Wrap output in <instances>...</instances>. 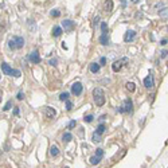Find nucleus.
Wrapping results in <instances>:
<instances>
[{
	"instance_id": "nucleus-9",
	"label": "nucleus",
	"mask_w": 168,
	"mask_h": 168,
	"mask_svg": "<svg viewBox=\"0 0 168 168\" xmlns=\"http://www.w3.org/2000/svg\"><path fill=\"white\" fill-rule=\"evenodd\" d=\"M134 38H136V32H134L133 30H129V31H126V34L124 36V40L126 43H129V42H133Z\"/></svg>"
},
{
	"instance_id": "nucleus-38",
	"label": "nucleus",
	"mask_w": 168,
	"mask_h": 168,
	"mask_svg": "<svg viewBox=\"0 0 168 168\" xmlns=\"http://www.w3.org/2000/svg\"><path fill=\"white\" fill-rule=\"evenodd\" d=\"M160 44H161V46H166V44H167V39H163L160 42Z\"/></svg>"
},
{
	"instance_id": "nucleus-27",
	"label": "nucleus",
	"mask_w": 168,
	"mask_h": 168,
	"mask_svg": "<svg viewBox=\"0 0 168 168\" xmlns=\"http://www.w3.org/2000/svg\"><path fill=\"white\" fill-rule=\"evenodd\" d=\"M93 114H88V116H85V118H84V121L85 122H92L93 121Z\"/></svg>"
},
{
	"instance_id": "nucleus-31",
	"label": "nucleus",
	"mask_w": 168,
	"mask_h": 168,
	"mask_svg": "<svg viewBox=\"0 0 168 168\" xmlns=\"http://www.w3.org/2000/svg\"><path fill=\"white\" fill-rule=\"evenodd\" d=\"M71 109H73V104L69 100H66V110H67V112H70Z\"/></svg>"
},
{
	"instance_id": "nucleus-21",
	"label": "nucleus",
	"mask_w": 168,
	"mask_h": 168,
	"mask_svg": "<svg viewBox=\"0 0 168 168\" xmlns=\"http://www.w3.org/2000/svg\"><path fill=\"white\" fill-rule=\"evenodd\" d=\"M92 140H93V143H100L101 141V134H98L97 132H94L93 136H92Z\"/></svg>"
},
{
	"instance_id": "nucleus-1",
	"label": "nucleus",
	"mask_w": 168,
	"mask_h": 168,
	"mask_svg": "<svg viewBox=\"0 0 168 168\" xmlns=\"http://www.w3.org/2000/svg\"><path fill=\"white\" fill-rule=\"evenodd\" d=\"M93 97H94V102H96L97 106H102L106 101L105 100V93L101 88H96L93 90Z\"/></svg>"
},
{
	"instance_id": "nucleus-39",
	"label": "nucleus",
	"mask_w": 168,
	"mask_h": 168,
	"mask_svg": "<svg viewBox=\"0 0 168 168\" xmlns=\"http://www.w3.org/2000/svg\"><path fill=\"white\" fill-rule=\"evenodd\" d=\"M0 101H2V97H0Z\"/></svg>"
},
{
	"instance_id": "nucleus-34",
	"label": "nucleus",
	"mask_w": 168,
	"mask_h": 168,
	"mask_svg": "<svg viewBox=\"0 0 168 168\" xmlns=\"http://www.w3.org/2000/svg\"><path fill=\"white\" fill-rule=\"evenodd\" d=\"M167 55H168V51H167V50H163V51L160 52V57H161L163 59H164V58H167Z\"/></svg>"
},
{
	"instance_id": "nucleus-11",
	"label": "nucleus",
	"mask_w": 168,
	"mask_h": 168,
	"mask_svg": "<svg viewBox=\"0 0 168 168\" xmlns=\"http://www.w3.org/2000/svg\"><path fill=\"white\" fill-rule=\"evenodd\" d=\"M2 69H3V73L6 75H11V71H12V67L10 66L8 63H6V62H3L2 63Z\"/></svg>"
},
{
	"instance_id": "nucleus-23",
	"label": "nucleus",
	"mask_w": 168,
	"mask_h": 168,
	"mask_svg": "<svg viewBox=\"0 0 168 168\" xmlns=\"http://www.w3.org/2000/svg\"><path fill=\"white\" fill-rule=\"evenodd\" d=\"M126 90L132 93V92H134V90H136V86H134L133 82H128V84H126Z\"/></svg>"
},
{
	"instance_id": "nucleus-7",
	"label": "nucleus",
	"mask_w": 168,
	"mask_h": 168,
	"mask_svg": "<svg viewBox=\"0 0 168 168\" xmlns=\"http://www.w3.org/2000/svg\"><path fill=\"white\" fill-rule=\"evenodd\" d=\"M82 90H84V86L81 82H75V84H73L71 86V93L74 94V96H81L82 94Z\"/></svg>"
},
{
	"instance_id": "nucleus-26",
	"label": "nucleus",
	"mask_w": 168,
	"mask_h": 168,
	"mask_svg": "<svg viewBox=\"0 0 168 168\" xmlns=\"http://www.w3.org/2000/svg\"><path fill=\"white\" fill-rule=\"evenodd\" d=\"M69 96H70V94H69L67 92H65V93H61V96H59V100H61V101H66V100H69Z\"/></svg>"
},
{
	"instance_id": "nucleus-19",
	"label": "nucleus",
	"mask_w": 168,
	"mask_h": 168,
	"mask_svg": "<svg viewBox=\"0 0 168 168\" xmlns=\"http://www.w3.org/2000/svg\"><path fill=\"white\" fill-rule=\"evenodd\" d=\"M105 130H106L105 124H100V125H98V128H97L96 132H97L98 134H102V133H105Z\"/></svg>"
},
{
	"instance_id": "nucleus-41",
	"label": "nucleus",
	"mask_w": 168,
	"mask_h": 168,
	"mask_svg": "<svg viewBox=\"0 0 168 168\" xmlns=\"http://www.w3.org/2000/svg\"><path fill=\"white\" fill-rule=\"evenodd\" d=\"M0 78H2V77H0Z\"/></svg>"
},
{
	"instance_id": "nucleus-5",
	"label": "nucleus",
	"mask_w": 168,
	"mask_h": 168,
	"mask_svg": "<svg viewBox=\"0 0 168 168\" xmlns=\"http://www.w3.org/2000/svg\"><path fill=\"white\" fill-rule=\"evenodd\" d=\"M62 28L65 30V32H70V31H73L75 28V23L73 22V20H70V19H65L62 22Z\"/></svg>"
},
{
	"instance_id": "nucleus-35",
	"label": "nucleus",
	"mask_w": 168,
	"mask_h": 168,
	"mask_svg": "<svg viewBox=\"0 0 168 168\" xmlns=\"http://www.w3.org/2000/svg\"><path fill=\"white\" fill-rule=\"evenodd\" d=\"M18 100H24V93L23 92H19L18 93Z\"/></svg>"
},
{
	"instance_id": "nucleus-8",
	"label": "nucleus",
	"mask_w": 168,
	"mask_h": 168,
	"mask_svg": "<svg viewBox=\"0 0 168 168\" xmlns=\"http://www.w3.org/2000/svg\"><path fill=\"white\" fill-rule=\"evenodd\" d=\"M43 113L47 118H54L55 114H57V110L54 108H51V106H46V108L43 109Z\"/></svg>"
},
{
	"instance_id": "nucleus-6",
	"label": "nucleus",
	"mask_w": 168,
	"mask_h": 168,
	"mask_svg": "<svg viewBox=\"0 0 168 168\" xmlns=\"http://www.w3.org/2000/svg\"><path fill=\"white\" fill-rule=\"evenodd\" d=\"M28 61H30L31 63H34V65H38V63H40V57H39V52L36 51V50H34L32 52H30L28 54Z\"/></svg>"
},
{
	"instance_id": "nucleus-22",
	"label": "nucleus",
	"mask_w": 168,
	"mask_h": 168,
	"mask_svg": "<svg viewBox=\"0 0 168 168\" xmlns=\"http://www.w3.org/2000/svg\"><path fill=\"white\" fill-rule=\"evenodd\" d=\"M20 75H22V73H20V70L12 69V71H11V75H10V77H15V78H19Z\"/></svg>"
},
{
	"instance_id": "nucleus-40",
	"label": "nucleus",
	"mask_w": 168,
	"mask_h": 168,
	"mask_svg": "<svg viewBox=\"0 0 168 168\" xmlns=\"http://www.w3.org/2000/svg\"><path fill=\"white\" fill-rule=\"evenodd\" d=\"M66 168H69V167H66Z\"/></svg>"
},
{
	"instance_id": "nucleus-33",
	"label": "nucleus",
	"mask_w": 168,
	"mask_h": 168,
	"mask_svg": "<svg viewBox=\"0 0 168 168\" xmlns=\"http://www.w3.org/2000/svg\"><path fill=\"white\" fill-rule=\"evenodd\" d=\"M51 65V66H57V63H58V59L54 58V59H50V62H48Z\"/></svg>"
},
{
	"instance_id": "nucleus-25",
	"label": "nucleus",
	"mask_w": 168,
	"mask_h": 168,
	"mask_svg": "<svg viewBox=\"0 0 168 168\" xmlns=\"http://www.w3.org/2000/svg\"><path fill=\"white\" fill-rule=\"evenodd\" d=\"M101 32L102 34H108V24H106L105 22L101 23Z\"/></svg>"
},
{
	"instance_id": "nucleus-36",
	"label": "nucleus",
	"mask_w": 168,
	"mask_h": 168,
	"mask_svg": "<svg viewBox=\"0 0 168 168\" xmlns=\"http://www.w3.org/2000/svg\"><path fill=\"white\" fill-rule=\"evenodd\" d=\"M100 63H101V65H105V63H106V58H105V57H102V58H101Z\"/></svg>"
},
{
	"instance_id": "nucleus-16",
	"label": "nucleus",
	"mask_w": 168,
	"mask_h": 168,
	"mask_svg": "<svg viewBox=\"0 0 168 168\" xmlns=\"http://www.w3.org/2000/svg\"><path fill=\"white\" fill-rule=\"evenodd\" d=\"M105 10L106 12L113 11V0H105Z\"/></svg>"
},
{
	"instance_id": "nucleus-17",
	"label": "nucleus",
	"mask_w": 168,
	"mask_h": 168,
	"mask_svg": "<svg viewBox=\"0 0 168 168\" xmlns=\"http://www.w3.org/2000/svg\"><path fill=\"white\" fill-rule=\"evenodd\" d=\"M159 15H160L161 19L168 20V7H166V8H163V10L159 11Z\"/></svg>"
},
{
	"instance_id": "nucleus-32",
	"label": "nucleus",
	"mask_w": 168,
	"mask_h": 168,
	"mask_svg": "<svg viewBox=\"0 0 168 168\" xmlns=\"http://www.w3.org/2000/svg\"><path fill=\"white\" fill-rule=\"evenodd\" d=\"M28 26H30V28H32V30H35L36 26H35V23H34V20H28Z\"/></svg>"
},
{
	"instance_id": "nucleus-29",
	"label": "nucleus",
	"mask_w": 168,
	"mask_h": 168,
	"mask_svg": "<svg viewBox=\"0 0 168 168\" xmlns=\"http://www.w3.org/2000/svg\"><path fill=\"white\" fill-rule=\"evenodd\" d=\"M75 125H77V121L75 120H71L70 122H69V125H67V129H73Z\"/></svg>"
},
{
	"instance_id": "nucleus-28",
	"label": "nucleus",
	"mask_w": 168,
	"mask_h": 168,
	"mask_svg": "<svg viewBox=\"0 0 168 168\" xmlns=\"http://www.w3.org/2000/svg\"><path fill=\"white\" fill-rule=\"evenodd\" d=\"M11 108H12V102H11V101H8L7 104H6V106L3 108V110H4V112H7V110H10Z\"/></svg>"
},
{
	"instance_id": "nucleus-4",
	"label": "nucleus",
	"mask_w": 168,
	"mask_h": 168,
	"mask_svg": "<svg viewBox=\"0 0 168 168\" xmlns=\"http://www.w3.org/2000/svg\"><path fill=\"white\" fill-rule=\"evenodd\" d=\"M125 63H128V58H121V59L116 61V62H114V63L112 65V70H113L114 73L120 71V70H121V67L124 66Z\"/></svg>"
},
{
	"instance_id": "nucleus-13",
	"label": "nucleus",
	"mask_w": 168,
	"mask_h": 168,
	"mask_svg": "<svg viewBox=\"0 0 168 168\" xmlns=\"http://www.w3.org/2000/svg\"><path fill=\"white\" fill-rule=\"evenodd\" d=\"M100 43L101 44H104V46H106V44H109V36H108V34H101V36H100Z\"/></svg>"
},
{
	"instance_id": "nucleus-2",
	"label": "nucleus",
	"mask_w": 168,
	"mask_h": 168,
	"mask_svg": "<svg viewBox=\"0 0 168 168\" xmlns=\"http://www.w3.org/2000/svg\"><path fill=\"white\" fill-rule=\"evenodd\" d=\"M24 46V38L22 36H12V38L8 40V47L11 50H15V48H22Z\"/></svg>"
},
{
	"instance_id": "nucleus-12",
	"label": "nucleus",
	"mask_w": 168,
	"mask_h": 168,
	"mask_svg": "<svg viewBox=\"0 0 168 168\" xmlns=\"http://www.w3.org/2000/svg\"><path fill=\"white\" fill-rule=\"evenodd\" d=\"M101 160H102V157H101V156H97V155H94V156L90 157L89 163H90V164H92V166H97V164H98V163H100Z\"/></svg>"
},
{
	"instance_id": "nucleus-24",
	"label": "nucleus",
	"mask_w": 168,
	"mask_h": 168,
	"mask_svg": "<svg viewBox=\"0 0 168 168\" xmlns=\"http://www.w3.org/2000/svg\"><path fill=\"white\" fill-rule=\"evenodd\" d=\"M50 15L52 16V18H59V16H61V12H59V10H57V8H55V10H51V11H50Z\"/></svg>"
},
{
	"instance_id": "nucleus-10",
	"label": "nucleus",
	"mask_w": 168,
	"mask_h": 168,
	"mask_svg": "<svg viewBox=\"0 0 168 168\" xmlns=\"http://www.w3.org/2000/svg\"><path fill=\"white\" fill-rule=\"evenodd\" d=\"M153 85H155V81H153V77L152 75H148L147 78L144 79V86L147 89H151V88H153Z\"/></svg>"
},
{
	"instance_id": "nucleus-3",
	"label": "nucleus",
	"mask_w": 168,
	"mask_h": 168,
	"mask_svg": "<svg viewBox=\"0 0 168 168\" xmlns=\"http://www.w3.org/2000/svg\"><path fill=\"white\" fill-rule=\"evenodd\" d=\"M120 113H132L133 112V102L130 98H126L124 101V105L120 106V108L117 109Z\"/></svg>"
},
{
	"instance_id": "nucleus-30",
	"label": "nucleus",
	"mask_w": 168,
	"mask_h": 168,
	"mask_svg": "<svg viewBox=\"0 0 168 168\" xmlns=\"http://www.w3.org/2000/svg\"><path fill=\"white\" fill-rule=\"evenodd\" d=\"M100 20H101V18H100V16H96V18L93 19V27L98 26V23H100Z\"/></svg>"
},
{
	"instance_id": "nucleus-18",
	"label": "nucleus",
	"mask_w": 168,
	"mask_h": 168,
	"mask_svg": "<svg viewBox=\"0 0 168 168\" xmlns=\"http://www.w3.org/2000/svg\"><path fill=\"white\" fill-rule=\"evenodd\" d=\"M50 155L51 156H54V157H57L59 155V149H58V147L57 145H52L51 148H50Z\"/></svg>"
},
{
	"instance_id": "nucleus-14",
	"label": "nucleus",
	"mask_w": 168,
	"mask_h": 168,
	"mask_svg": "<svg viewBox=\"0 0 168 168\" xmlns=\"http://www.w3.org/2000/svg\"><path fill=\"white\" fill-rule=\"evenodd\" d=\"M89 70L92 71V73H94V74H97L98 71H100V65L98 63H90V66H89Z\"/></svg>"
},
{
	"instance_id": "nucleus-15",
	"label": "nucleus",
	"mask_w": 168,
	"mask_h": 168,
	"mask_svg": "<svg viewBox=\"0 0 168 168\" xmlns=\"http://www.w3.org/2000/svg\"><path fill=\"white\" fill-rule=\"evenodd\" d=\"M62 28H61L59 26H57V27H54V28H52V35H54L55 36V38H59V36L61 35H62Z\"/></svg>"
},
{
	"instance_id": "nucleus-20",
	"label": "nucleus",
	"mask_w": 168,
	"mask_h": 168,
	"mask_svg": "<svg viewBox=\"0 0 168 168\" xmlns=\"http://www.w3.org/2000/svg\"><path fill=\"white\" fill-rule=\"evenodd\" d=\"M62 138H63V143H69V141H70L71 138H73V134H71L70 132H66V133L63 134Z\"/></svg>"
},
{
	"instance_id": "nucleus-37",
	"label": "nucleus",
	"mask_w": 168,
	"mask_h": 168,
	"mask_svg": "<svg viewBox=\"0 0 168 168\" xmlns=\"http://www.w3.org/2000/svg\"><path fill=\"white\" fill-rule=\"evenodd\" d=\"M14 114H15V116H18V114H19V108H15L14 109Z\"/></svg>"
}]
</instances>
